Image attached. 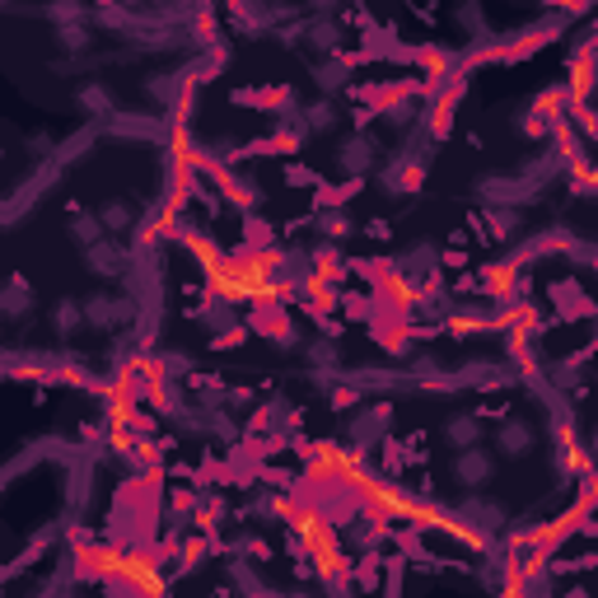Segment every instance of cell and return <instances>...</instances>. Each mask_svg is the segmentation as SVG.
Here are the masks:
<instances>
[{
    "label": "cell",
    "instance_id": "cell-1",
    "mask_svg": "<svg viewBox=\"0 0 598 598\" xmlns=\"http://www.w3.org/2000/svg\"><path fill=\"white\" fill-rule=\"evenodd\" d=\"M333 164H337V173L346 183H365L370 173H379V164H384V140L370 136L365 127L346 132L337 140V150H333Z\"/></svg>",
    "mask_w": 598,
    "mask_h": 598
},
{
    "label": "cell",
    "instance_id": "cell-2",
    "mask_svg": "<svg viewBox=\"0 0 598 598\" xmlns=\"http://www.w3.org/2000/svg\"><path fill=\"white\" fill-rule=\"evenodd\" d=\"M85 319H89V327H99V333H132L140 323V299L94 290V295H85Z\"/></svg>",
    "mask_w": 598,
    "mask_h": 598
},
{
    "label": "cell",
    "instance_id": "cell-3",
    "mask_svg": "<svg viewBox=\"0 0 598 598\" xmlns=\"http://www.w3.org/2000/svg\"><path fill=\"white\" fill-rule=\"evenodd\" d=\"M388 431H393V402H360L346 412V445H356L360 453L384 449Z\"/></svg>",
    "mask_w": 598,
    "mask_h": 598
},
{
    "label": "cell",
    "instance_id": "cell-4",
    "mask_svg": "<svg viewBox=\"0 0 598 598\" xmlns=\"http://www.w3.org/2000/svg\"><path fill=\"white\" fill-rule=\"evenodd\" d=\"M197 323L207 327V337H211L215 346H244V341H248V327H244V319H239V304H234V299H225L220 290H211V295L197 304Z\"/></svg>",
    "mask_w": 598,
    "mask_h": 598
},
{
    "label": "cell",
    "instance_id": "cell-5",
    "mask_svg": "<svg viewBox=\"0 0 598 598\" xmlns=\"http://www.w3.org/2000/svg\"><path fill=\"white\" fill-rule=\"evenodd\" d=\"M547 187H538L528 178L524 169L519 173H486V178L477 183V197L486 201V207H533V201H543Z\"/></svg>",
    "mask_w": 598,
    "mask_h": 598
},
{
    "label": "cell",
    "instance_id": "cell-6",
    "mask_svg": "<svg viewBox=\"0 0 598 598\" xmlns=\"http://www.w3.org/2000/svg\"><path fill=\"white\" fill-rule=\"evenodd\" d=\"M85 272L99 276V281H127L136 272V258H132L127 239H113V234H108V239L85 248Z\"/></svg>",
    "mask_w": 598,
    "mask_h": 598
},
{
    "label": "cell",
    "instance_id": "cell-7",
    "mask_svg": "<svg viewBox=\"0 0 598 598\" xmlns=\"http://www.w3.org/2000/svg\"><path fill=\"white\" fill-rule=\"evenodd\" d=\"M449 477H453V486H463V491H482V486H491V477H496V459L482 445L453 449Z\"/></svg>",
    "mask_w": 598,
    "mask_h": 598
},
{
    "label": "cell",
    "instance_id": "cell-8",
    "mask_svg": "<svg viewBox=\"0 0 598 598\" xmlns=\"http://www.w3.org/2000/svg\"><path fill=\"white\" fill-rule=\"evenodd\" d=\"M439 258H445V253H439V244L421 239V244L407 248V253H402L398 262H393V276L407 281V286H412V290H421V286H426V281H435V276H439Z\"/></svg>",
    "mask_w": 598,
    "mask_h": 598
},
{
    "label": "cell",
    "instance_id": "cell-9",
    "mask_svg": "<svg viewBox=\"0 0 598 598\" xmlns=\"http://www.w3.org/2000/svg\"><path fill=\"white\" fill-rule=\"evenodd\" d=\"M426 108H431V103L421 99V94H412V89H398V94H393V99H384V103H379V122H384L388 132L407 136V132H412L421 117H426Z\"/></svg>",
    "mask_w": 598,
    "mask_h": 598
},
{
    "label": "cell",
    "instance_id": "cell-10",
    "mask_svg": "<svg viewBox=\"0 0 598 598\" xmlns=\"http://www.w3.org/2000/svg\"><path fill=\"white\" fill-rule=\"evenodd\" d=\"M75 108H80L85 117H94V122H117L122 117L117 94L108 89L103 80H94V75H85V80L75 85Z\"/></svg>",
    "mask_w": 598,
    "mask_h": 598
},
{
    "label": "cell",
    "instance_id": "cell-11",
    "mask_svg": "<svg viewBox=\"0 0 598 598\" xmlns=\"http://www.w3.org/2000/svg\"><path fill=\"white\" fill-rule=\"evenodd\" d=\"M341 42H346V28L337 14H309L304 20V47L313 57H341Z\"/></svg>",
    "mask_w": 598,
    "mask_h": 598
},
{
    "label": "cell",
    "instance_id": "cell-12",
    "mask_svg": "<svg viewBox=\"0 0 598 598\" xmlns=\"http://www.w3.org/2000/svg\"><path fill=\"white\" fill-rule=\"evenodd\" d=\"M496 449L506 453V459H528V453L538 449V426H533L528 416H506L496 426Z\"/></svg>",
    "mask_w": 598,
    "mask_h": 598
},
{
    "label": "cell",
    "instance_id": "cell-13",
    "mask_svg": "<svg viewBox=\"0 0 598 598\" xmlns=\"http://www.w3.org/2000/svg\"><path fill=\"white\" fill-rule=\"evenodd\" d=\"M384 533H388V524L379 514H356L351 524H341V543H346V552H356V557H374V547L384 543Z\"/></svg>",
    "mask_w": 598,
    "mask_h": 598
},
{
    "label": "cell",
    "instance_id": "cell-14",
    "mask_svg": "<svg viewBox=\"0 0 598 598\" xmlns=\"http://www.w3.org/2000/svg\"><path fill=\"white\" fill-rule=\"evenodd\" d=\"M34 309H38V290H34V281L14 272V276L5 281V286H0V319H5V323H24Z\"/></svg>",
    "mask_w": 598,
    "mask_h": 598
},
{
    "label": "cell",
    "instance_id": "cell-15",
    "mask_svg": "<svg viewBox=\"0 0 598 598\" xmlns=\"http://www.w3.org/2000/svg\"><path fill=\"white\" fill-rule=\"evenodd\" d=\"M253 426L258 431H281V435L299 431V426H304V407H295L290 398H281V393H276V398H266L253 412Z\"/></svg>",
    "mask_w": 598,
    "mask_h": 598
},
{
    "label": "cell",
    "instance_id": "cell-16",
    "mask_svg": "<svg viewBox=\"0 0 598 598\" xmlns=\"http://www.w3.org/2000/svg\"><path fill=\"white\" fill-rule=\"evenodd\" d=\"M309 80H313L319 94L337 99V94H346V85H351V61H346V57H313Z\"/></svg>",
    "mask_w": 598,
    "mask_h": 598
},
{
    "label": "cell",
    "instance_id": "cell-17",
    "mask_svg": "<svg viewBox=\"0 0 598 598\" xmlns=\"http://www.w3.org/2000/svg\"><path fill=\"white\" fill-rule=\"evenodd\" d=\"M459 514L468 519L472 528L477 533H486V538H491V533H500L510 524V514H506V506H496V500H482V491H468V500L459 506Z\"/></svg>",
    "mask_w": 598,
    "mask_h": 598
},
{
    "label": "cell",
    "instance_id": "cell-18",
    "mask_svg": "<svg viewBox=\"0 0 598 598\" xmlns=\"http://www.w3.org/2000/svg\"><path fill=\"white\" fill-rule=\"evenodd\" d=\"M482 234L491 244H514L524 234V207H486L482 211Z\"/></svg>",
    "mask_w": 598,
    "mask_h": 598
},
{
    "label": "cell",
    "instance_id": "cell-19",
    "mask_svg": "<svg viewBox=\"0 0 598 598\" xmlns=\"http://www.w3.org/2000/svg\"><path fill=\"white\" fill-rule=\"evenodd\" d=\"M313 229H319V239L327 244H346L356 234V215L346 211V201H327V207H319V215L309 220Z\"/></svg>",
    "mask_w": 598,
    "mask_h": 598
},
{
    "label": "cell",
    "instance_id": "cell-20",
    "mask_svg": "<svg viewBox=\"0 0 598 598\" xmlns=\"http://www.w3.org/2000/svg\"><path fill=\"white\" fill-rule=\"evenodd\" d=\"M439 435H445L449 449H472V445H482V439H486V421L477 412H449Z\"/></svg>",
    "mask_w": 598,
    "mask_h": 598
},
{
    "label": "cell",
    "instance_id": "cell-21",
    "mask_svg": "<svg viewBox=\"0 0 598 598\" xmlns=\"http://www.w3.org/2000/svg\"><path fill=\"white\" fill-rule=\"evenodd\" d=\"M99 215H103V225H108L113 239H132L136 225H140V215H136V207H132L127 197H103L99 201Z\"/></svg>",
    "mask_w": 598,
    "mask_h": 598
},
{
    "label": "cell",
    "instance_id": "cell-22",
    "mask_svg": "<svg viewBox=\"0 0 598 598\" xmlns=\"http://www.w3.org/2000/svg\"><path fill=\"white\" fill-rule=\"evenodd\" d=\"M38 14L52 28H66V24H89L94 20V0H42Z\"/></svg>",
    "mask_w": 598,
    "mask_h": 598
},
{
    "label": "cell",
    "instance_id": "cell-23",
    "mask_svg": "<svg viewBox=\"0 0 598 598\" xmlns=\"http://www.w3.org/2000/svg\"><path fill=\"white\" fill-rule=\"evenodd\" d=\"M304 122H309V132L313 136H333L341 122H346V113L337 108V99H327V94H319V99H309L304 103Z\"/></svg>",
    "mask_w": 598,
    "mask_h": 598
},
{
    "label": "cell",
    "instance_id": "cell-24",
    "mask_svg": "<svg viewBox=\"0 0 598 598\" xmlns=\"http://www.w3.org/2000/svg\"><path fill=\"white\" fill-rule=\"evenodd\" d=\"M220 552H225V561H266L272 547H266L258 528H244V533H234L229 543H220Z\"/></svg>",
    "mask_w": 598,
    "mask_h": 598
},
{
    "label": "cell",
    "instance_id": "cell-25",
    "mask_svg": "<svg viewBox=\"0 0 598 598\" xmlns=\"http://www.w3.org/2000/svg\"><path fill=\"white\" fill-rule=\"evenodd\" d=\"M547 388H557V393H580L585 388V365H580L575 356H565V360H547Z\"/></svg>",
    "mask_w": 598,
    "mask_h": 598
},
{
    "label": "cell",
    "instance_id": "cell-26",
    "mask_svg": "<svg viewBox=\"0 0 598 598\" xmlns=\"http://www.w3.org/2000/svg\"><path fill=\"white\" fill-rule=\"evenodd\" d=\"M52 327H57V337L61 341H71L80 327H89L85 319V299H57L52 304Z\"/></svg>",
    "mask_w": 598,
    "mask_h": 598
},
{
    "label": "cell",
    "instance_id": "cell-27",
    "mask_svg": "<svg viewBox=\"0 0 598 598\" xmlns=\"http://www.w3.org/2000/svg\"><path fill=\"white\" fill-rule=\"evenodd\" d=\"M304 365L309 370H341V341L337 337H309L304 341Z\"/></svg>",
    "mask_w": 598,
    "mask_h": 598
},
{
    "label": "cell",
    "instance_id": "cell-28",
    "mask_svg": "<svg viewBox=\"0 0 598 598\" xmlns=\"http://www.w3.org/2000/svg\"><path fill=\"white\" fill-rule=\"evenodd\" d=\"M66 234H71V244L94 248L99 239H108V225H103V215H99V211H75V215H71V225H66Z\"/></svg>",
    "mask_w": 598,
    "mask_h": 598
},
{
    "label": "cell",
    "instance_id": "cell-29",
    "mask_svg": "<svg viewBox=\"0 0 598 598\" xmlns=\"http://www.w3.org/2000/svg\"><path fill=\"white\" fill-rule=\"evenodd\" d=\"M140 89H146V99L173 108V103H178V94H183V75L178 71H154V75L140 80Z\"/></svg>",
    "mask_w": 598,
    "mask_h": 598
},
{
    "label": "cell",
    "instance_id": "cell-30",
    "mask_svg": "<svg viewBox=\"0 0 598 598\" xmlns=\"http://www.w3.org/2000/svg\"><path fill=\"white\" fill-rule=\"evenodd\" d=\"M290 514H295V500H286V496L253 491V500H248V519H262V524H272V519H290Z\"/></svg>",
    "mask_w": 598,
    "mask_h": 598
},
{
    "label": "cell",
    "instance_id": "cell-31",
    "mask_svg": "<svg viewBox=\"0 0 598 598\" xmlns=\"http://www.w3.org/2000/svg\"><path fill=\"white\" fill-rule=\"evenodd\" d=\"M309 262H313V272H319V276H327V281H337V276L346 272L341 244H327V239H319V244L309 248Z\"/></svg>",
    "mask_w": 598,
    "mask_h": 598
},
{
    "label": "cell",
    "instance_id": "cell-32",
    "mask_svg": "<svg viewBox=\"0 0 598 598\" xmlns=\"http://www.w3.org/2000/svg\"><path fill=\"white\" fill-rule=\"evenodd\" d=\"M57 47H61V57H85V52H94V24H66V28H57Z\"/></svg>",
    "mask_w": 598,
    "mask_h": 598
},
{
    "label": "cell",
    "instance_id": "cell-33",
    "mask_svg": "<svg viewBox=\"0 0 598 598\" xmlns=\"http://www.w3.org/2000/svg\"><path fill=\"white\" fill-rule=\"evenodd\" d=\"M459 24H463V34H468L472 42H482L486 34H491V28H486V14H482L477 0H463V5H459Z\"/></svg>",
    "mask_w": 598,
    "mask_h": 598
},
{
    "label": "cell",
    "instance_id": "cell-34",
    "mask_svg": "<svg viewBox=\"0 0 598 598\" xmlns=\"http://www.w3.org/2000/svg\"><path fill=\"white\" fill-rule=\"evenodd\" d=\"M304 5H309L313 14H341V10H346V0H304Z\"/></svg>",
    "mask_w": 598,
    "mask_h": 598
},
{
    "label": "cell",
    "instance_id": "cell-35",
    "mask_svg": "<svg viewBox=\"0 0 598 598\" xmlns=\"http://www.w3.org/2000/svg\"><path fill=\"white\" fill-rule=\"evenodd\" d=\"M585 449H589V459L598 463V426H589V435H585Z\"/></svg>",
    "mask_w": 598,
    "mask_h": 598
},
{
    "label": "cell",
    "instance_id": "cell-36",
    "mask_svg": "<svg viewBox=\"0 0 598 598\" xmlns=\"http://www.w3.org/2000/svg\"><path fill=\"white\" fill-rule=\"evenodd\" d=\"M122 5H132V10H146V5H150V0H122Z\"/></svg>",
    "mask_w": 598,
    "mask_h": 598
},
{
    "label": "cell",
    "instance_id": "cell-37",
    "mask_svg": "<svg viewBox=\"0 0 598 598\" xmlns=\"http://www.w3.org/2000/svg\"><path fill=\"white\" fill-rule=\"evenodd\" d=\"M94 5H113V0H94Z\"/></svg>",
    "mask_w": 598,
    "mask_h": 598
}]
</instances>
